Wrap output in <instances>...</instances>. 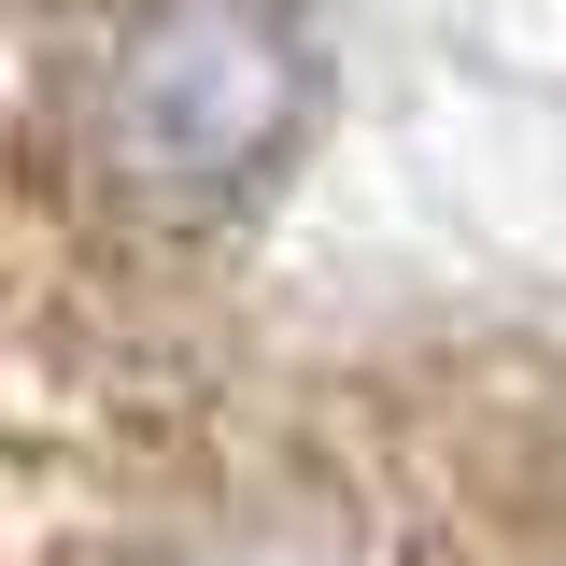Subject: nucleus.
I'll list each match as a JSON object with an SVG mask.
<instances>
[{
  "mask_svg": "<svg viewBox=\"0 0 566 566\" xmlns=\"http://www.w3.org/2000/svg\"><path fill=\"white\" fill-rule=\"evenodd\" d=\"M297 99H312V57L283 0H128L85 71V142L128 199L212 212L297 142Z\"/></svg>",
  "mask_w": 566,
  "mask_h": 566,
  "instance_id": "1",
  "label": "nucleus"
}]
</instances>
